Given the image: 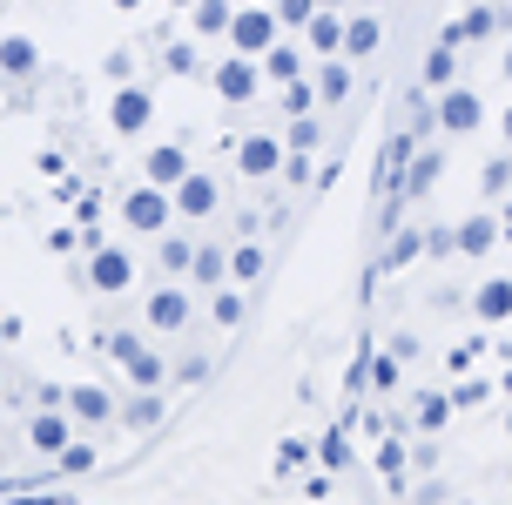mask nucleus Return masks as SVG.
I'll return each mask as SVG.
<instances>
[{
    "instance_id": "f257e3e1",
    "label": "nucleus",
    "mask_w": 512,
    "mask_h": 505,
    "mask_svg": "<svg viewBox=\"0 0 512 505\" xmlns=\"http://www.w3.org/2000/svg\"><path fill=\"white\" fill-rule=\"evenodd\" d=\"M398 14L0 0V452H27L34 499L135 452L223 371Z\"/></svg>"
},
{
    "instance_id": "f03ea898",
    "label": "nucleus",
    "mask_w": 512,
    "mask_h": 505,
    "mask_svg": "<svg viewBox=\"0 0 512 505\" xmlns=\"http://www.w3.org/2000/svg\"><path fill=\"white\" fill-rule=\"evenodd\" d=\"M344 458L378 505H512V0H432L371 182Z\"/></svg>"
}]
</instances>
